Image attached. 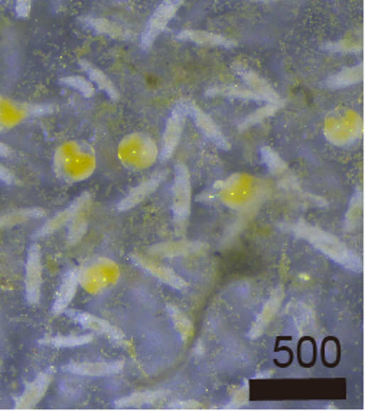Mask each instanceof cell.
Instances as JSON below:
<instances>
[{"instance_id": "8fae6325", "label": "cell", "mask_w": 365, "mask_h": 411, "mask_svg": "<svg viewBox=\"0 0 365 411\" xmlns=\"http://www.w3.org/2000/svg\"><path fill=\"white\" fill-rule=\"evenodd\" d=\"M82 202H84V199H78V201H77L72 207H70L67 211H64V212H61L60 215L54 217L48 224H45V225L42 226V230H40L36 236H47V234H51V233H54L55 230H58V228H61L64 224H67L68 221H71L72 217H75L77 212L82 208V207H81Z\"/></svg>"}, {"instance_id": "30bf717a", "label": "cell", "mask_w": 365, "mask_h": 411, "mask_svg": "<svg viewBox=\"0 0 365 411\" xmlns=\"http://www.w3.org/2000/svg\"><path fill=\"white\" fill-rule=\"evenodd\" d=\"M43 212L40 209H16V211H11L6 212L4 215H0V230H6V228L19 225L22 222H26L32 218H36L39 215H42Z\"/></svg>"}, {"instance_id": "e0dca14e", "label": "cell", "mask_w": 365, "mask_h": 411, "mask_svg": "<svg viewBox=\"0 0 365 411\" xmlns=\"http://www.w3.org/2000/svg\"><path fill=\"white\" fill-rule=\"evenodd\" d=\"M0 180L5 182V184H13V182L16 180L13 173L8 168H5L2 163H0Z\"/></svg>"}, {"instance_id": "5b68a950", "label": "cell", "mask_w": 365, "mask_h": 411, "mask_svg": "<svg viewBox=\"0 0 365 411\" xmlns=\"http://www.w3.org/2000/svg\"><path fill=\"white\" fill-rule=\"evenodd\" d=\"M51 383V374L43 373L40 374L32 384L26 387L23 394L16 400V408L18 410H26L32 408L38 404V401L42 398V395L47 391L48 385Z\"/></svg>"}, {"instance_id": "7a4b0ae2", "label": "cell", "mask_w": 365, "mask_h": 411, "mask_svg": "<svg viewBox=\"0 0 365 411\" xmlns=\"http://www.w3.org/2000/svg\"><path fill=\"white\" fill-rule=\"evenodd\" d=\"M42 285V264H40V250L33 244L28 254L26 261V276H25V292L29 303L35 305L39 302Z\"/></svg>"}, {"instance_id": "3957f363", "label": "cell", "mask_w": 365, "mask_h": 411, "mask_svg": "<svg viewBox=\"0 0 365 411\" xmlns=\"http://www.w3.org/2000/svg\"><path fill=\"white\" fill-rule=\"evenodd\" d=\"M36 111L35 107L21 104L0 96V133H5L25 120L26 116Z\"/></svg>"}, {"instance_id": "4fadbf2b", "label": "cell", "mask_w": 365, "mask_h": 411, "mask_svg": "<svg viewBox=\"0 0 365 411\" xmlns=\"http://www.w3.org/2000/svg\"><path fill=\"white\" fill-rule=\"evenodd\" d=\"M82 65L85 67V70H87L88 75L91 77V80H93L94 82H97L99 87L103 88L110 97H113V99L117 97L116 87L113 85V82H111V81H110V80H109V78H107V77H106L100 70H97V68H94V67H91V65H87L85 62H82Z\"/></svg>"}, {"instance_id": "8992f818", "label": "cell", "mask_w": 365, "mask_h": 411, "mask_svg": "<svg viewBox=\"0 0 365 411\" xmlns=\"http://www.w3.org/2000/svg\"><path fill=\"white\" fill-rule=\"evenodd\" d=\"M178 4H165L155 15L153 18L151 19L145 33H143V38H142V43H143V47H149V45H152V42L155 40V38L159 35V32L165 28L166 22L169 21V18L172 16V13L175 12V6Z\"/></svg>"}, {"instance_id": "9a60e30c", "label": "cell", "mask_w": 365, "mask_h": 411, "mask_svg": "<svg viewBox=\"0 0 365 411\" xmlns=\"http://www.w3.org/2000/svg\"><path fill=\"white\" fill-rule=\"evenodd\" d=\"M62 82L67 84V85H70V87H72V88H75V89H78L80 93H82V94L87 96V97L93 94V85H91V84H89L87 80H84V78L70 77V78L62 80Z\"/></svg>"}, {"instance_id": "6da1fadb", "label": "cell", "mask_w": 365, "mask_h": 411, "mask_svg": "<svg viewBox=\"0 0 365 411\" xmlns=\"http://www.w3.org/2000/svg\"><path fill=\"white\" fill-rule=\"evenodd\" d=\"M57 173L67 180L87 177L94 169V156L89 148L80 143H68L57 152Z\"/></svg>"}, {"instance_id": "7c38bea8", "label": "cell", "mask_w": 365, "mask_h": 411, "mask_svg": "<svg viewBox=\"0 0 365 411\" xmlns=\"http://www.w3.org/2000/svg\"><path fill=\"white\" fill-rule=\"evenodd\" d=\"M156 185H158V179H156V177L145 182V184H142L141 187L133 190V191L119 204V208H120V209H129V208H131L133 205L141 202L146 195H149V194L156 188Z\"/></svg>"}, {"instance_id": "52a82bcc", "label": "cell", "mask_w": 365, "mask_h": 411, "mask_svg": "<svg viewBox=\"0 0 365 411\" xmlns=\"http://www.w3.org/2000/svg\"><path fill=\"white\" fill-rule=\"evenodd\" d=\"M77 283H78L77 273L75 271L68 273L67 276H65V279L62 280V285H61V287L58 290V295H57V299H55V303H54V312L55 313L62 312L68 306V303L71 302V299L75 295Z\"/></svg>"}, {"instance_id": "d6986e66", "label": "cell", "mask_w": 365, "mask_h": 411, "mask_svg": "<svg viewBox=\"0 0 365 411\" xmlns=\"http://www.w3.org/2000/svg\"><path fill=\"white\" fill-rule=\"evenodd\" d=\"M9 155H11V148L0 142V156H9Z\"/></svg>"}, {"instance_id": "ac0fdd59", "label": "cell", "mask_w": 365, "mask_h": 411, "mask_svg": "<svg viewBox=\"0 0 365 411\" xmlns=\"http://www.w3.org/2000/svg\"><path fill=\"white\" fill-rule=\"evenodd\" d=\"M31 2H18L16 4V15L19 18H26L31 12Z\"/></svg>"}, {"instance_id": "2e32d148", "label": "cell", "mask_w": 365, "mask_h": 411, "mask_svg": "<svg viewBox=\"0 0 365 411\" xmlns=\"http://www.w3.org/2000/svg\"><path fill=\"white\" fill-rule=\"evenodd\" d=\"M93 23L91 25H94L96 29H99L100 32H104V33H110V35H116V36H120V31L117 29V26L111 25L109 21H91Z\"/></svg>"}, {"instance_id": "277c9868", "label": "cell", "mask_w": 365, "mask_h": 411, "mask_svg": "<svg viewBox=\"0 0 365 411\" xmlns=\"http://www.w3.org/2000/svg\"><path fill=\"white\" fill-rule=\"evenodd\" d=\"M113 276H114L113 265L107 264L106 261H100L87 268L80 276V280H82V285L87 289L96 292L103 289L109 282H111Z\"/></svg>"}, {"instance_id": "9c48e42d", "label": "cell", "mask_w": 365, "mask_h": 411, "mask_svg": "<svg viewBox=\"0 0 365 411\" xmlns=\"http://www.w3.org/2000/svg\"><path fill=\"white\" fill-rule=\"evenodd\" d=\"M75 317H77V321L82 327H85V328H88L91 331L107 335V336H110L113 339H119L120 338V334L111 325H109L107 322L102 321V319H99L96 316H91V314H87V313H78V314H75Z\"/></svg>"}, {"instance_id": "5bb4252c", "label": "cell", "mask_w": 365, "mask_h": 411, "mask_svg": "<svg viewBox=\"0 0 365 411\" xmlns=\"http://www.w3.org/2000/svg\"><path fill=\"white\" fill-rule=\"evenodd\" d=\"M91 336H57V338H50V339H45L42 342L45 344H50L54 346H77V345H84L87 342H89Z\"/></svg>"}, {"instance_id": "ba28073f", "label": "cell", "mask_w": 365, "mask_h": 411, "mask_svg": "<svg viewBox=\"0 0 365 411\" xmlns=\"http://www.w3.org/2000/svg\"><path fill=\"white\" fill-rule=\"evenodd\" d=\"M121 363H72L68 365L67 370L75 374H87V376H103V374H111L119 371Z\"/></svg>"}]
</instances>
